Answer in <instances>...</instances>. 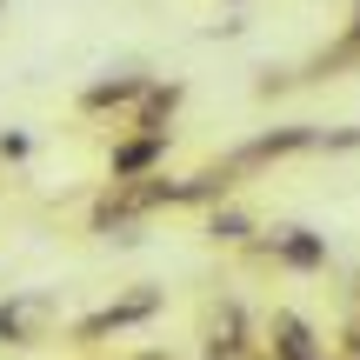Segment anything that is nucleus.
Listing matches in <instances>:
<instances>
[{
    "instance_id": "nucleus-7",
    "label": "nucleus",
    "mask_w": 360,
    "mask_h": 360,
    "mask_svg": "<svg viewBox=\"0 0 360 360\" xmlns=\"http://www.w3.org/2000/svg\"><path fill=\"white\" fill-rule=\"evenodd\" d=\"M354 67H360V0H354L347 27H340V40L321 47L307 67H294V80H334V74H354ZM294 80H287V87H294Z\"/></svg>"
},
{
    "instance_id": "nucleus-9",
    "label": "nucleus",
    "mask_w": 360,
    "mask_h": 360,
    "mask_svg": "<svg viewBox=\"0 0 360 360\" xmlns=\"http://www.w3.org/2000/svg\"><path fill=\"white\" fill-rule=\"evenodd\" d=\"M260 340H247V321H240V300H220V314L207 321V360H247Z\"/></svg>"
},
{
    "instance_id": "nucleus-3",
    "label": "nucleus",
    "mask_w": 360,
    "mask_h": 360,
    "mask_svg": "<svg viewBox=\"0 0 360 360\" xmlns=\"http://www.w3.org/2000/svg\"><path fill=\"white\" fill-rule=\"evenodd\" d=\"M247 247L260 260H274V267H287V274H321L327 267V233H314V227H267Z\"/></svg>"
},
{
    "instance_id": "nucleus-6",
    "label": "nucleus",
    "mask_w": 360,
    "mask_h": 360,
    "mask_svg": "<svg viewBox=\"0 0 360 360\" xmlns=\"http://www.w3.org/2000/svg\"><path fill=\"white\" fill-rule=\"evenodd\" d=\"M160 160H167V134H127L107 154V180H147L160 174Z\"/></svg>"
},
{
    "instance_id": "nucleus-13",
    "label": "nucleus",
    "mask_w": 360,
    "mask_h": 360,
    "mask_svg": "<svg viewBox=\"0 0 360 360\" xmlns=\"http://www.w3.org/2000/svg\"><path fill=\"white\" fill-rule=\"evenodd\" d=\"M354 307H360V287H354Z\"/></svg>"
},
{
    "instance_id": "nucleus-5",
    "label": "nucleus",
    "mask_w": 360,
    "mask_h": 360,
    "mask_svg": "<svg viewBox=\"0 0 360 360\" xmlns=\"http://www.w3.org/2000/svg\"><path fill=\"white\" fill-rule=\"evenodd\" d=\"M47 314H53L47 294H7L0 300V347H40Z\"/></svg>"
},
{
    "instance_id": "nucleus-1",
    "label": "nucleus",
    "mask_w": 360,
    "mask_h": 360,
    "mask_svg": "<svg viewBox=\"0 0 360 360\" xmlns=\"http://www.w3.org/2000/svg\"><path fill=\"white\" fill-rule=\"evenodd\" d=\"M167 307V294L160 287H134V294H120V300H107V307H94V314H80L67 334L80 340V347H94V340H107V334H127V327H147L154 314Z\"/></svg>"
},
{
    "instance_id": "nucleus-2",
    "label": "nucleus",
    "mask_w": 360,
    "mask_h": 360,
    "mask_svg": "<svg viewBox=\"0 0 360 360\" xmlns=\"http://www.w3.org/2000/svg\"><path fill=\"white\" fill-rule=\"evenodd\" d=\"M287 154H321V127H314V120H294V127H267V134H254V141H240L227 160H220V167L240 180V174L267 167V160H287Z\"/></svg>"
},
{
    "instance_id": "nucleus-12",
    "label": "nucleus",
    "mask_w": 360,
    "mask_h": 360,
    "mask_svg": "<svg viewBox=\"0 0 360 360\" xmlns=\"http://www.w3.org/2000/svg\"><path fill=\"white\" fill-rule=\"evenodd\" d=\"M27 154H34V134H20V127H13V134H0V160H13V167H20Z\"/></svg>"
},
{
    "instance_id": "nucleus-4",
    "label": "nucleus",
    "mask_w": 360,
    "mask_h": 360,
    "mask_svg": "<svg viewBox=\"0 0 360 360\" xmlns=\"http://www.w3.org/2000/svg\"><path fill=\"white\" fill-rule=\"evenodd\" d=\"M260 354H267V360H321V354H327V340L314 334V327L300 321L294 307H274V314H267V327H260Z\"/></svg>"
},
{
    "instance_id": "nucleus-11",
    "label": "nucleus",
    "mask_w": 360,
    "mask_h": 360,
    "mask_svg": "<svg viewBox=\"0 0 360 360\" xmlns=\"http://www.w3.org/2000/svg\"><path fill=\"white\" fill-rule=\"evenodd\" d=\"M207 233H214V240L220 247H247V240H254V214H247V207H233V200H220L214 207V214H207Z\"/></svg>"
},
{
    "instance_id": "nucleus-8",
    "label": "nucleus",
    "mask_w": 360,
    "mask_h": 360,
    "mask_svg": "<svg viewBox=\"0 0 360 360\" xmlns=\"http://www.w3.org/2000/svg\"><path fill=\"white\" fill-rule=\"evenodd\" d=\"M180 101H187L180 80H147V94L127 107V127H134V134H167V120L180 114Z\"/></svg>"
},
{
    "instance_id": "nucleus-10",
    "label": "nucleus",
    "mask_w": 360,
    "mask_h": 360,
    "mask_svg": "<svg viewBox=\"0 0 360 360\" xmlns=\"http://www.w3.org/2000/svg\"><path fill=\"white\" fill-rule=\"evenodd\" d=\"M154 74H114V80H87L80 87V114H114V107H134L147 94Z\"/></svg>"
}]
</instances>
